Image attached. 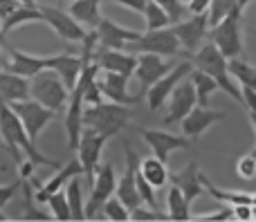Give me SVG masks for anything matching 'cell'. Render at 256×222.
<instances>
[{
    "mask_svg": "<svg viewBox=\"0 0 256 222\" xmlns=\"http://www.w3.org/2000/svg\"><path fill=\"white\" fill-rule=\"evenodd\" d=\"M20 4H27V7H36V0H20Z\"/></svg>",
    "mask_w": 256,
    "mask_h": 222,
    "instance_id": "cell-51",
    "label": "cell"
},
{
    "mask_svg": "<svg viewBox=\"0 0 256 222\" xmlns=\"http://www.w3.org/2000/svg\"><path fill=\"white\" fill-rule=\"evenodd\" d=\"M102 2L104 0H74L72 7H70V13L84 27H88V29H97L99 22L104 20L102 11H99V4Z\"/></svg>",
    "mask_w": 256,
    "mask_h": 222,
    "instance_id": "cell-27",
    "label": "cell"
},
{
    "mask_svg": "<svg viewBox=\"0 0 256 222\" xmlns=\"http://www.w3.org/2000/svg\"><path fill=\"white\" fill-rule=\"evenodd\" d=\"M182 49L180 38L176 36L173 27H162V29H146L137 40L126 45V52L132 54H160V56H173Z\"/></svg>",
    "mask_w": 256,
    "mask_h": 222,
    "instance_id": "cell-6",
    "label": "cell"
},
{
    "mask_svg": "<svg viewBox=\"0 0 256 222\" xmlns=\"http://www.w3.org/2000/svg\"><path fill=\"white\" fill-rule=\"evenodd\" d=\"M32 99V81L27 76L0 70V103H14Z\"/></svg>",
    "mask_w": 256,
    "mask_h": 222,
    "instance_id": "cell-24",
    "label": "cell"
},
{
    "mask_svg": "<svg viewBox=\"0 0 256 222\" xmlns=\"http://www.w3.org/2000/svg\"><path fill=\"white\" fill-rule=\"evenodd\" d=\"M191 72H194L191 61H184V63H178V65L173 67L168 74H164L160 81H155V83L148 88V92H146L148 110L150 112H158L160 108H162L164 103L171 99V94H173V90L178 88V83H180L184 76H189Z\"/></svg>",
    "mask_w": 256,
    "mask_h": 222,
    "instance_id": "cell-9",
    "label": "cell"
},
{
    "mask_svg": "<svg viewBox=\"0 0 256 222\" xmlns=\"http://www.w3.org/2000/svg\"><path fill=\"white\" fill-rule=\"evenodd\" d=\"M250 119H252V126H254V130H256V112H250Z\"/></svg>",
    "mask_w": 256,
    "mask_h": 222,
    "instance_id": "cell-52",
    "label": "cell"
},
{
    "mask_svg": "<svg viewBox=\"0 0 256 222\" xmlns=\"http://www.w3.org/2000/svg\"><path fill=\"white\" fill-rule=\"evenodd\" d=\"M252 211H254V220H256V205H252Z\"/></svg>",
    "mask_w": 256,
    "mask_h": 222,
    "instance_id": "cell-54",
    "label": "cell"
},
{
    "mask_svg": "<svg viewBox=\"0 0 256 222\" xmlns=\"http://www.w3.org/2000/svg\"><path fill=\"white\" fill-rule=\"evenodd\" d=\"M50 70L56 72L72 92L81 79V72H84V58L74 56V54H56V56H50Z\"/></svg>",
    "mask_w": 256,
    "mask_h": 222,
    "instance_id": "cell-25",
    "label": "cell"
},
{
    "mask_svg": "<svg viewBox=\"0 0 256 222\" xmlns=\"http://www.w3.org/2000/svg\"><path fill=\"white\" fill-rule=\"evenodd\" d=\"M234 218V207L227 205L222 209H218L216 214H207V216H198L196 220H204V222H218V220H232Z\"/></svg>",
    "mask_w": 256,
    "mask_h": 222,
    "instance_id": "cell-43",
    "label": "cell"
},
{
    "mask_svg": "<svg viewBox=\"0 0 256 222\" xmlns=\"http://www.w3.org/2000/svg\"><path fill=\"white\" fill-rule=\"evenodd\" d=\"M40 11H43V20L56 31L58 38L68 43H84V38L88 36L86 27L70 11H63L58 7H40Z\"/></svg>",
    "mask_w": 256,
    "mask_h": 222,
    "instance_id": "cell-12",
    "label": "cell"
},
{
    "mask_svg": "<svg viewBox=\"0 0 256 222\" xmlns=\"http://www.w3.org/2000/svg\"><path fill=\"white\" fill-rule=\"evenodd\" d=\"M84 112H86V101L79 88L70 92V101H68V112H66V133H68V151H76L84 135Z\"/></svg>",
    "mask_w": 256,
    "mask_h": 222,
    "instance_id": "cell-19",
    "label": "cell"
},
{
    "mask_svg": "<svg viewBox=\"0 0 256 222\" xmlns=\"http://www.w3.org/2000/svg\"><path fill=\"white\" fill-rule=\"evenodd\" d=\"M32 99L40 101L43 106L52 108L54 112L66 108V103L70 101V90L63 83V79L54 70H43L32 79Z\"/></svg>",
    "mask_w": 256,
    "mask_h": 222,
    "instance_id": "cell-4",
    "label": "cell"
},
{
    "mask_svg": "<svg viewBox=\"0 0 256 222\" xmlns=\"http://www.w3.org/2000/svg\"><path fill=\"white\" fill-rule=\"evenodd\" d=\"M240 18H243V9H236L222 22L212 27L209 38L212 43L225 54L227 58H240L243 54V29H240Z\"/></svg>",
    "mask_w": 256,
    "mask_h": 222,
    "instance_id": "cell-5",
    "label": "cell"
},
{
    "mask_svg": "<svg viewBox=\"0 0 256 222\" xmlns=\"http://www.w3.org/2000/svg\"><path fill=\"white\" fill-rule=\"evenodd\" d=\"M4 36H7V34H4V29H2V18H0V45H2L4 49H9V45H7V38H4Z\"/></svg>",
    "mask_w": 256,
    "mask_h": 222,
    "instance_id": "cell-49",
    "label": "cell"
},
{
    "mask_svg": "<svg viewBox=\"0 0 256 222\" xmlns=\"http://www.w3.org/2000/svg\"><path fill=\"white\" fill-rule=\"evenodd\" d=\"M22 182H25V180H16V182H12V184H4V187H0V209H2L4 205H7L9 200H12L14 196H16L18 193V189L22 187Z\"/></svg>",
    "mask_w": 256,
    "mask_h": 222,
    "instance_id": "cell-42",
    "label": "cell"
},
{
    "mask_svg": "<svg viewBox=\"0 0 256 222\" xmlns=\"http://www.w3.org/2000/svg\"><path fill=\"white\" fill-rule=\"evenodd\" d=\"M243 106L248 108L250 112H256V90L243 85Z\"/></svg>",
    "mask_w": 256,
    "mask_h": 222,
    "instance_id": "cell-47",
    "label": "cell"
},
{
    "mask_svg": "<svg viewBox=\"0 0 256 222\" xmlns=\"http://www.w3.org/2000/svg\"><path fill=\"white\" fill-rule=\"evenodd\" d=\"M171 184L180 187L182 193L186 196V200H189V202H194L196 198L204 191L202 173H200V169H198V164H196V162H189V164H186L182 171L173 173L171 175Z\"/></svg>",
    "mask_w": 256,
    "mask_h": 222,
    "instance_id": "cell-26",
    "label": "cell"
},
{
    "mask_svg": "<svg viewBox=\"0 0 256 222\" xmlns=\"http://www.w3.org/2000/svg\"><path fill=\"white\" fill-rule=\"evenodd\" d=\"M248 2H250V0H238V7L245 9V7H248Z\"/></svg>",
    "mask_w": 256,
    "mask_h": 222,
    "instance_id": "cell-53",
    "label": "cell"
},
{
    "mask_svg": "<svg viewBox=\"0 0 256 222\" xmlns=\"http://www.w3.org/2000/svg\"><path fill=\"white\" fill-rule=\"evenodd\" d=\"M184 2H191V0H184Z\"/></svg>",
    "mask_w": 256,
    "mask_h": 222,
    "instance_id": "cell-58",
    "label": "cell"
},
{
    "mask_svg": "<svg viewBox=\"0 0 256 222\" xmlns=\"http://www.w3.org/2000/svg\"><path fill=\"white\" fill-rule=\"evenodd\" d=\"M130 220L142 222V220H171V218H168V214H164V211H160V209H153V207L144 209V207L140 205L137 209L130 211Z\"/></svg>",
    "mask_w": 256,
    "mask_h": 222,
    "instance_id": "cell-41",
    "label": "cell"
},
{
    "mask_svg": "<svg viewBox=\"0 0 256 222\" xmlns=\"http://www.w3.org/2000/svg\"><path fill=\"white\" fill-rule=\"evenodd\" d=\"M173 31H176V36L180 38L182 47L186 49V52H198L200 47H202V40L204 36L209 34V13L202 11V13H194L191 18H186V20H180L176 22V25H171Z\"/></svg>",
    "mask_w": 256,
    "mask_h": 222,
    "instance_id": "cell-15",
    "label": "cell"
},
{
    "mask_svg": "<svg viewBox=\"0 0 256 222\" xmlns=\"http://www.w3.org/2000/svg\"><path fill=\"white\" fill-rule=\"evenodd\" d=\"M132 117V110L124 103H97V106H86L84 112V126L94 128L97 133L106 135L108 139L120 135L126 128L128 119Z\"/></svg>",
    "mask_w": 256,
    "mask_h": 222,
    "instance_id": "cell-3",
    "label": "cell"
},
{
    "mask_svg": "<svg viewBox=\"0 0 256 222\" xmlns=\"http://www.w3.org/2000/svg\"><path fill=\"white\" fill-rule=\"evenodd\" d=\"M9 106L14 108V112H16L18 117H20L22 126H25V130L30 133V137L34 139V142H36V137L43 133L45 126L54 119V110H52V108L43 106V103L36 101V99L14 101V103H9Z\"/></svg>",
    "mask_w": 256,
    "mask_h": 222,
    "instance_id": "cell-10",
    "label": "cell"
},
{
    "mask_svg": "<svg viewBox=\"0 0 256 222\" xmlns=\"http://www.w3.org/2000/svg\"><path fill=\"white\" fill-rule=\"evenodd\" d=\"M202 184H204V191L209 193L212 198H216V200L225 202V205H252L254 202V193H248V191H222V189H218L216 184H212L207 178L202 175Z\"/></svg>",
    "mask_w": 256,
    "mask_h": 222,
    "instance_id": "cell-31",
    "label": "cell"
},
{
    "mask_svg": "<svg viewBox=\"0 0 256 222\" xmlns=\"http://www.w3.org/2000/svg\"><path fill=\"white\" fill-rule=\"evenodd\" d=\"M252 205H256V193H254V202H252Z\"/></svg>",
    "mask_w": 256,
    "mask_h": 222,
    "instance_id": "cell-56",
    "label": "cell"
},
{
    "mask_svg": "<svg viewBox=\"0 0 256 222\" xmlns=\"http://www.w3.org/2000/svg\"><path fill=\"white\" fill-rule=\"evenodd\" d=\"M209 4H212V0H191L189 9H191V13H202L209 9Z\"/></svg>",
    "mask_w": 256,
    "mask_h": 222,
    "instance_id": "cell-48",
    "label": "cell"
},
{
    "mask_svg": "<svg viewBox=\"0 0 256 222\" xmlns=\"http://www.w3.org/2000/svg\"><path fill=\"white\" fill-rule=\"evenodd\" d=\"M38 20H43V11H40V7H27V4H20L16 11L9 13V16L2 20V29H4V34H7V31L16 29V27L25 25V22H38Z\"/></svg>",
    "mask_w": 256,
    "mask_h": 222,
    "instance_id": "cell-32",
    "label": "cell"
},
{
    "mask_svg": "<svg viewBox=\"0 0 256 222\" xmlns=\"http://www.w3.org/2000/svg\"><path fill=\"white\" fill-rule=\"evenodd\" d=\"M155 2H158L160 7H162L164 11L168 13V18H171V25L184 20V16L191 11V9L184 4V0H155Z\"/></svg>",
    "mask_w": 256,
    "mask_h": 222,
    "instance_id": "cell-39",
    "label": "cell"
},
{
    "mask_svg": "<svg viewBox=\"0 0 256 222\" xmlns=\"http://www.w3.org/2000/svg\"><path fill=\"white\" fill-rule=\"evenodd\" d=\"M48 207H50V211H52V218H56L61 222L72 220V209H70V202H68L66 191H58V193H54V196H50Z\"/></svg>",
    "mask_w": 256,
    "mask_h": 222,
    "instance_id": "cell-38",
    "label": "cell"
},
{
    "mask_svg": "<svg viewBox=\"0 0 256 222\" xmlns=\"http://www.w3.org/2000/svg\"><path fill=\"white\" fill-rule=\"evenodd\" d=\"M144 18H146V29H162V27H168L171 25V18L168 13L160 7L155 0H148L146 2V9H144Z\"/></svg>",
    "mask_w": 256,
    "mask_h": 222,
    "instance_id": "cell-35",
    "label": "cell"
},
{
    "mask_svg": "<svg viewBox=\"0 0 256 222\" xmlns=\"http://www.w3.org/2000/svg\"><path fill=\"white\" fill-rule=\"evenodd\" d=\"M140 36H142L140 31L126 29V27L108 20V18H104L97 27L99 45H102V47H110V49H126V45L132 43V40H137Z\"/></svg>",
    "mask_w": 256,
    "mask_h": 222,
    "instance_id": "cell-23",
    "label": "cell"
},
{
    "mask_svg": "<svg viewBox=\"0 0 256 222\" xmlns=\"http://www.w3.org/2000/svg\"><path fill=\"white\" fill-rule=\"evenodd\" d=\"M234 218L236 220H254L252 205H236L234 207Z\"/></svg>",
    "mask_w": 256,
    "mask_h": 222,
    "instance_id": "cell-45",
    "label": "cell"
},
{
    "mask_svg": "<svg viewBox=\"0 0 256 222\" xmlns=\"http://www.w3.org/2000/svg\"><path fill=\"white\" fill-rule=\"evenodd\" d=\"M137 135L150 146L153 155H158L164 162L168 160V155L173 151H189L191 148V139L186 135L178 137V135L166 133V130H153V128H137Z\"/></svg>",
    "mask_w": 256,
    "mask_h": 222,
    "instance_id": "cell-14",
    "label": "cell"
},
{
    "mask_svg": "<svg viewBox=\"0 0 256 222\" xmlns=\"http://www.w3.org/2000/svg\"><path fill=\"white\" fill-rule=\"evenodd\" d=\"M0 220H7V216H4V214H0Z\"/></svg>",
    "mask_w": 256,
    "mask_h": 222,
    "instance_id": "cell-55",
    "label": "cell"
},
{
    "mask_svg": "<svg viewBox=\"0 0 256 222\" xmlns=\"http://www.w3.org/2000/svg\"><path fill=\"white\" fill-rule=\"evenodd\" d=\"M196 106H198V94H196L194 83H191V81H184V83H182L180 81L178 88L173 90L171 99H168V112H166L162 124L164 126L182 124V119H184Z\"/></svg>",
    "mask_w": 256,
    "mask_h": 222,
    "instance_id": "cell-17",
    "label": "cell"
},
{
    "mask_svg": "<svg viewBox=\"0 0 256 222\" xmlns=\"http://www.w3.org/2000/svg\"><path fill=\"white\" fill-rule=\"evenodd\" d=\"M189 81L194 83L196 94H198V106H204V108L209 106L212 94L216 92V90H220V85L216 83V79H214L212 74H207V72L198 70V67H196V70L189 74Z\"/></svg>",
    "mask_w": 256,
    "mask_h": 222,
    "instance_id": "cell-30",
    "label": "cell"
},
{
    "mask_svg": "<svg viewBox=\"0 0 256 222\" xmlns=\"http://www.w3.org/2000/svg\"><path fill=\"white\" fill-rule=\"evenodd\" d=\"M0 137L4 139V148L9 151V155L14 157L16 164L22 162V155L34 160L40 166H52V169H61L58 162L45 157L43 153L36 148V142L30 137V133L25 130L20 117L14 112V108L9 103H0Z\"/></svg>",
    "mask_w": 256,
    "mask_h": 222,
    "instance_id": "cell-1",
    "label": "cell"
},
{
    "mask_svg": "<svg viewBox=\"0 0 256 222\" xmlns=\"http://www.w3.org/2000/svg\"><path fill=\"white\" fill-rule=\"evenodd\" d=\"M76 175H84V166H81V162H79V157H72L68 164H63L61 169L56 171V173L52 175V178L48 180L45 184H38V180L32 175V184L36 187V202H48L50 200V196H54V193H58V191H63V187H66L68 182H70L72 178H76Z\"/></svg>",
    "mask_w": 256,
    "mask_h": 222,
    "instance_id": "cell-16",
    "label": "cell"
},
{
    "mask_svg": "<svg viewBox=\"0 0 256 222\" xmlns=\"http://www.w3.org/2000/svg\"><path fill=\"white\" fill-rule=\"evenodd\" d=\"M48 67H50V56H34V54H27V52H20V49L9 47L7 61H4L2 70L27 76V79H34L38 72L48 70Z\"/></svg>",
    "mask_w": 256,
    "mask_h": 222,
    "instance_id": "cell-21",
    "label": "cell"
},
{
    "mask_svg": "<svg viewBox=\"0 0 256 222\" xmlns=\"http://www.w3.org/2000/svg\"><path fill=\"white\" fill-rule=\"evenodd\" d=\"M225 112L222 110H209L204 106H196L189 115L182 119V135H186L189 139H198L209 126H214L216 121H222L225 119Z\"/></svg>",
    "mask_w": 256,
    "mask_h": 222,
    "instance_id": "cell-22",
    "label": "cell"
},
{
    "mask_svg": "<svg viewBox=\"0 0 256 222\" xmlns=\"http://www.w3.org/2000/svg\"><path fill=\"white\" fill-rule=\"evenodd\" d=\"M124 153H126V171L122 175V180L117 182V193L115 196L120 198L122 202L128 207V209H137L142 205V196H140V189H137V169H140V155L130 148V144H124Z\"/></svg>",
    "mask_w": 256,
    "mask_h": 222,
    "instance_id": "cell-11",
    "label": "cell"
},
{
    "mask_svg": "<svg viewBox=\"0 0 256 222\" xmlns=\"http://www.w3.org/2000/svg\"><path fill=\"white\" fill-rule=\"evenodd\" d=\"M104 2H117V4H124V7L132 9V11H142V13H144L146 2H148V0H104Z\"/></svg>",
    "mask_w": 256,
    "mask_h": 222,
    "instance_id": "cell-44",
    "label": "cell"
},
{
    "mask_svg": "<svg viewBox=\"0 0 256 222\" xmlns=\"http://www.w3.org/2000/svg\"><path fill=\"white\" fill-rule=\"evenodd\" d=\"M194 63L198 70L207 72L216 79V83L220 85L222 92H227L234 101L243 103V88L238 90V85L232 81V72H230V58L220 52L214 43H207L194 54Z\"/></svg>",
    "mask_w": 256,
    "mask_h": 222,
    "instance_id": "cell-2",
    "label": "cell"
},
{
    "mask_svg": "<svg viewBox=\"0 0 256 222\" xmlns=\"http://www.w3.org/2000/svg\"><path fill=\"white\" fill-rule=\"evenodd\" d=\"M68 202L72 209V220H86V207H84V187H81L79 175L68 182Z\"/></svg>",
    "mask_w": 256,
    "mask_h": 222,
    "instance_id": "cell-33",
    "label": "cell"
},
{
    "mask_svg": "<svg viewBox=\"0 0 256 222\" xmlns=\"http://www.w3.org/2000/svg\"><path fill=\"white\" fill-rule=\"evenodd\" d=\"M117 193V178L115 171H112V164H102L97 169V175H94V182L90 184V198L86 202V220H94L99 218L104 205L110 200Z\"/></svg>",
    "mask_w": 256,
    "mask_h": 222,
    "instance_id": "cell-7",
    "label": "cell"
},
{
    "mask_svg": "<svg viewBox=\"0 0 256 222\" xmlns=\"http://www.w3.org/2000/svg\"><path fill=\"white\" fill-rule=\"evenodd\" d=\"M4 61H7V56H4V47L0 45V70L4 67Z\"/></svg>",
    "mask_w": 256,
    "mask_h": 222,
    "instance_id": "cell-50",
    "label": "cell"
},
{
    "mask_svg": "<svg viewBox=\"0 0 256 222\" xmlns=\"http://www.w3.org/2000/svg\"><path fill=\"white\" fill-rule=\"evenodd\" d=\"M176 67V63H168L164 61L160 54H137V70H135V79L137 83H140V97H144L146 92H148V88L155 83V81H160L164 74H168V72Z\"/></svg>",
    "mask_w": 256,
    "mask_h": 222,
    "instance_id": "cell-13",
    "label": "cell"
},
{
    "mask_svg": "<svg viewBox=\"0 0 256 222\" xmlns=\"http://www.w3.org/2000/svg\"><path fill=\"white\" fill-rule=\"evenodd\" d=\"M99 218L115 220V222H126V220H130V209H128V207H126L117 196H112L110 200L104 205V209H102V214H99Z\"/></svg>",
    "mask_w": 256,
    "mask_h": 222,
    "instance_id": "cell-37",
    "label": "cell"
},
{
    "mask_svg": "<svg viewBox=\"0 0 256 222\" xmlns=\"http://www.w3.org/2000/svg\"><path fill=\"white\" fill-rule=\"evenodd\" d=\"M140 171L144 173V178L153 184L155 189H162L164 184L171 180V173L166 169V162L160 160L158 155H150V157H144L140 162Z\"/></svg>",
    "mask_w": 256,
    "mask_h": 222,
    "instance_id": "cell-28",
    "label": "cell"
},
{
    "mask_svg": "<svg viewBox=\"0 0 256 222\" xmlns=\"http://www.w3.org/2000/svg\"><path fill=\"white\" fill-rule=\"evenodd\" d=\"M238 7V0H212L207 13H209V27H216L218 22H222L232 11H236Z\"/></svg>",
    "mask_w": 256,
    "mask_h": 222,
    "instance_id": "cell-36",
    "label": "cell"
},
{
    "mask_svg": "<svg viewBox=\"0 0 256 222\" xmlns=\"http://www.w3.org/2000/svg\"><path fill=\"white\" fill-rule=\"evenodd\" d=\"M230 72L240 85L256 90V67L245 63L243 58H232L230 61Z\"/></svg>",
    "mask_w": 256,
    "mask_h": 222,
    "instance_id": "cell-34",
    "label": "cell"
},
{
    "mask_svg": "<svg viewBox=\"0 0 256 222\" xmlns=\"http://www.w3.org/2000/svg\"><path fill=\"white\" fill-rule=\"evenodd\" d=\"M236 173H238L243 180L256 178V155H254V153L243 155L238 162H236Z\"/></svg>",
    "mask_w": 256,
    "mask_h": 222,
    "instance_id": "cell-40",
    "label": "cell"
},
{
    "mask_svg": "<svg viewBox=\"0 0 256 222\" xmlns=\"http://www.w3.org/2000/svg\"><path fill=\"white\" fill-rule=\"evenodd\" d=\"M97 83L102 88L104 97L110 99L115 103H124V106H130V103L140 101V94H128V76L120 74V72H108V70H99Z\"/></svg>",
    "mask_w": 256,
    "mask_h": 222,
    "instance_id": "cell-20",
    "label": "cell"
},
{
    "mask_svg": "<svg viewBox=\"0 0 256 222\" xmlns=\"http://www.w3.org/2000/svg\"><path fill=\"white\" fill-rule=\"evenodd\" d=\"M252 153H254V155H256V148H254V151H252Z\"/></svg>",
    "mask_w": 256,
    "mask_h": 222,
    "instance_id": "cell-57",
    "label": "cell"
},
{
    "mask_svg": "<svg viewBox=\"0 0 256 222\" xmlns=\"http://www.w3.org/2000/svg\"><path fill=\"white\" fill-rule=\"evenodd\" d=\"M18 7H20V0H0V18L4 20V18L16 11Z\"/></svg>",
    "mask_w": 256,
    "mask_h": 222,
    "instance_id": "cell-46",
    "label": "cell"
},
{
    "mask_svg": "<svg viewBox=\"0 0 256 222\" xmlns=\"http://www.w3.org/2000/svg\"><path fill=\"white\" fill-rule=\"evenodd\" d=\"M106 142H108L106 135L97 133L94 128H84L79 148H76V157H79L81 166H84V175H86V182L88 184L94 182L97 169L102 166V153H104Z\"/></svg>",
    "mask_w": 256,
    "mask_h": 222,
    "instance_id": "cell-8",
    "label": "cell"
},
{
    "mask_svg": "<svg viewBox=\"0 0 256 222\" xmlns=\"http://www.w3.org/2000/svg\"><path fill=\"white\" fill-rule=\"evenodd\" d=\"M92 61L99 63V67H102V70L120 72V74L128 76V79H130V76H135V70H137V54L122 52V49L102 47V45H97Z\"/></svg>",
    "mask_w": 256,
    "mask_h": 222,
    "instance_id": "cell-18",
    "label": "cell"
},
{
    "mask_svg": "<svg viewBox=\"0 0 256 222\" xmlns=\"http://www.w3.org/2000/svg\"><path fill=\"white\" fill-rule=\"evenodd\" d=\"M166 211H168V218L171 220H178V222L191 220V202L186 200L182 189L176 187V184H173L166 193Z\"/></svg>",
    "mask_w": 256,
    "mask_h": 222,
    "instance_id": "cell-29",
    "label": "cell"
}]
</instances>
